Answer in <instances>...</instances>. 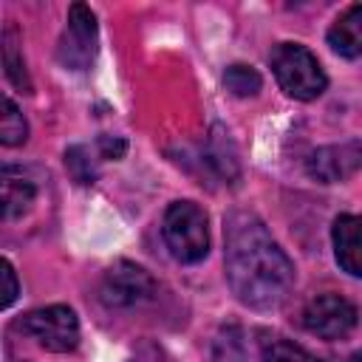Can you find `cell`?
<instances>
[{"instance_id":"6da1fadb","label":"cell","mask_w":362,"mask_h":362,"mask_svg":"<svg viewBox=\"0 0 362 362\" xmlns=\"http://www.w3.org/2000/svg\"><path fill=\"white\" fill-rule=\"evenodd\" d=\"M223 269L232 294L255 311L283 305L294 288V263L249 209L223 218Z\"/></svg>"},{"instance_id":"7a4b0ae2","label":"cell","mask_w":362,"mask_h":362,"mask_svg":"<svg viewBox=\"0 0 362 362\" xmlns=\"http://www.w3.org/2000/svg\"><path fill=\"white\" fill-rule=\"evenodd\" d=\"M161 235L178 263H198L209 252L206 212L195 201H173L161 218Z\"/></svg>"},{"instance_id":"3957f363","label":"cell","mask_w":362,"mask_h":362,"mask_svg":"<svg viewBox=\"0 0 362 362\" xmlns=\"http://www.w3.org/2000/svg\"><path fill=\"white\" fill-rule=\"evenodd\" d=\"M272 71L277 76V85L300 102H311L317 96H322L328 76L322 71V65L317 62V57L300 45V42H280L274 45V51L269 54Z\"/></svg>"},{"instance_id":"277c9868","label":"cell","mask_w":362,"mask_h":362,"mask_svg":"<svg viewBox=\"0 0 362 362\" xmlns=\"http://www.w3.org/2000/svg\"><path fill=\"white\" fill-rule=\"evenodd\" d=\"M17 328L54 354H68L79 345V320L68 305L34 308L17 320Z\"/></svg>"},{"instance_id":"5b68a950","label":"cell","mask_w":362,"mask_h":362,"mask_svg":"<svg viewBox=\"0 0 362 362\" xmlns=\"http://www.w3.org/2000/svg\"><path fill=\"white\" fill-rule=\"evenodd\" d=\"M96 42H99V25L96 14L85 3H74L68 8V23L57 45V59L68 71H85L90 68L96 57Z\"/></svg>"},{"instance_id":"8992f818","label":"cell","mask_w":362,"mask_h":362,"mask_svg":"<svg viewBox=\"0 0 362 362\" xmlns=\"http://www.w3.org/2000/svg\"><path fill=\"white\" fill-rule=\"evenodd\" d=\"M153 297H156L153 274L147 269L130 263V260H119L102 274L99 300L107 308H133V305H141Z\"/></svg>"},{"instance_id":"52a82bcc","label":"cell","mask_w":362,"mask_h":362,"mask_svg":"<svg viewBox=\"0 0 362 362\" xmlns=\"http://www.w3.org/2000/svg\"><path fill=\"white\" fill-rule=\"evenodd\" d=\"M356 305L339 294H317L303 308V325L320 339H342L356 325Z\"/></svg>"},{"instance_id":"ba28073f","label":"cell","mask_w":362,"mask_h":362,"mask_svg":"<svg viewBox=\"0 0 362 362\" xmlns=\"http://www.w3.org/2000/svg\"><path fill=\"white\" fill-rule=\"evenodd\" d=\"M305 170L320 184H337L362 170V141H342L320 147L308 156Z\"/></svg>"},{"instance_id":"9c48e42d","label":"cell","mask_w":362,"mask_h":362,"mask_svg":"<svg viewBox=\"0 0 362 362\" xmlns=\"http://www.w3.org/2000/svg\"><path fill=\"white\" fill-rule=\"evenodd\" d=\"M337 266L362 280V215H339L331 226Z\"/></svg>"},{"instance_id":"30bf717a","label":"cell","mask_w":362,"mask_h":362,"mask_svg":"<svg viewBox=\"0 0 362 362\" xmlns=\"http://www.w3.org/2000/svg\"><path fill=\"white\" fill-rule=\"evenodd\" d=\"M3 221H14L25 215L37 198V181L28 178L25 170H17L11 164L3 167Z\"/></svg>"},{"instance_id":"8fae6325","label":"cell","mask_w":362,"mask_h":362,"mask_svg":"<svg viewBox=\"0 0 362 362\" xmlns=\"http://www.w3.org/2000/svg\"><path fill=\"white\" fill-rule=\"evenodd\" d=\"M328 45L334 54L354 59L362 57V3L342 11L328 28Z\"/></svg>"},{"instance_id":"7c38bea8","label":"cell","mask_w":362,"mask_h":362,"mask_svg":"<svg viewBox=\"0 0 362 362\" xmlns=\"http://www.w3.org/2000/svg\"><path fill=\"white\" fill-rule=\"evenodd\" d=\"M204 161H206V167H209L218 178H223L226 184H229V181H235V178L240 175V164H238L235 144H232L229 133H226L221 124H215V127H212V133H209V139H206Z\"/></svg>"},{"instance_id":"4fadbf2b","label":"cell","mask_w":362,"mask_h":362,"mask_svg":"<svg viewBox=\"0 0 362 362\" xmlns=\"http://www.w3.org/2000/svg\"><path fill=\"white\" fill-rule=\"evenodd\" d=\"M3 68H6V76L14 88H20L23 93H31V79H28V71H25V59H23V51H20V42H17V31L11 25L3 31Z\"/></svg>"},{"instance_id":"5bb4252c","label":"cell","mask_w":362,"mask_h":362,"mask_svg":"<svg viewBox=\"0 0 362 362\" xmlns=\"http://www.w3.org/2000/svg\"><path fill=\"white\" fill-rule=\"evenodd\" d=\"M212 362H246V342L238 325H223L212 339Z\"/></svg>"},{"instance_id":"9a60e30c","label":"cell","mask_w":362,"mask_h":362,"mask_svg":"<svg viewBox=\"0 0 362 362\" xmlns=\"http://www.w3.org/2000/svg\"><path fill=\"white\" fill-rule=\"evenodd\" d=\"M25 139H28V124H25L20 107L6 96L3 113H0V141L6 147H20V144H25Z\"/></svg>"},{"instance_id":"2e32d148","label":"cell","mask_w":362,"mask_h":362,"mask_svg":"<svg viewBox=\"0 0 362 362\" xmlns=\"http://www.w3.org/2000/svg\"><path fill=\"white\" fill-rule=\"evenodd\" d=\"M263 362H322V359L308 354L303 345H297L291 339L272 337L263 342Z\"/></svg>"},{"instance_id":"e0dca14e","label":"cell","mask_w":362,"mask_h":362,"mask_svg":"<svg viewBox=\"0 0 362 362\" xmlns=\"http://www.w3.org/2000/svg\"><path fill=\"white\" fill-rule=\"evenodd\" d=\"M223 85H226V90L235 93V96H255V93L260 90L263 79H260V74H257L252 65L235 62V65H229V68L223 71Z\"/></svg>"},{"instance_id":"ac0fdd59","label":"cell","mask_w":362,"mask_h":362,"mask_svg":"<svg viewBox=\"0 0 362 362\" xmlns=\"http://www.w3.org/2000/svg\"><path fill=\"white\" fill-rule=\"evenodd\" d=\"M65 170L76 184H93L96 181V161L90 158V150L85 144H74L65 150Z\"/></svg>"},{"instance_id":"d6986e66","label":"cell","mask_w":362,"mask_h":362,"mask_svg":"<svg viewBox=\"0 0 362 362\" xmlns=\"http://www.w3.org/2000/svg\"><path fill=\"white\" fill-rule=\"evenodd\" d=\"M0 277H3V300H0V305L8 308V305L17 300V294H20L17 274H14V269H11L8 260H0Z\"/></svg>"},{"instance_id":"ffe728a7","label":"cell","mask_w":362,"mask_h":362,"mask_svg":"<svg viewBox=\"0 0 362 362\" xmlns=\"http://www.w3.org/2000/svg\"><path fill=\"white\" fill-rule=\"evenodd\" d=\"M96 150H99L102 158H113L116 161V158H122L127 153V141L122 136H107L105 133V136L96 139Z\"/></svg>"},{"instance_id":"44dd1931","label":"cell","mask_w":362,"mask_h":362,"mask_svg":"<svg viewBox=\"0 0 362 362\" xmlns=\"http://www.w3.org/2000/svg\"><path fill=\"white\" fill-rule=\"evenodd\" d=\"M348 362H362V351H356V354H351V356H348Z\"/></svg>"}]
</instances>
